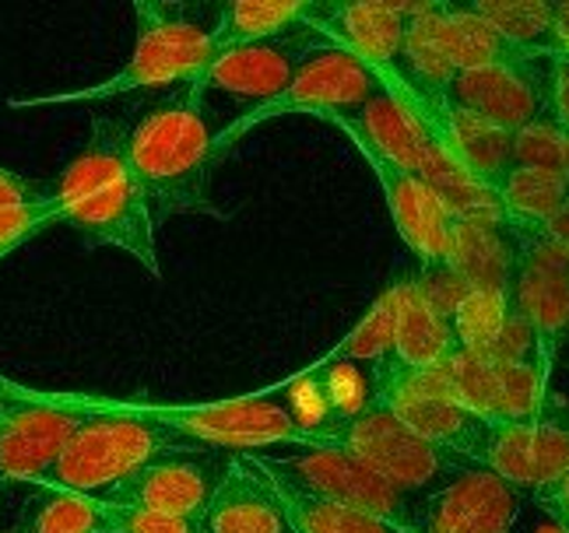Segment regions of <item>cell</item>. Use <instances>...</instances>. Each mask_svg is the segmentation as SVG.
Listing matches in <instances>:
<instances>
[{"mask_svg": "<svg viewBox=\"0 0 569 533\" xmlns=\"http://www.w3.org/2000/svg\"><path fill=\"white\" fill-rule=\"evenodd\" d=\"M130 127L96 120L89 141L53 183L60 225H71L89 247H113L134 257L151 278L162 274L156 218L127 162Z\"/></svg>", "mask_w": 569, "mask_h": 533, "instance_id": "cell-1", "label": "cell"}, {"mask_svg": "<svg viewBox=\"0 0 569 533\" xmlns=\"http://www.w3.org/2000/svg\"><path fill=\"white\" fill-rule=\"evenodd\" d=\"M127 162L148 200L156 225L177 214H218L211 204L214 133L204 92L183 84L127 133Z\"/></svg>", "mask_w": 569, "mask_h": 533, "instance_id": "cell-2", "label": "cell"}, {"mask_svg": "<svg viewBox=\"0 0 569 533\" xmlns=\"http://www.w3.org/2000/svg\"><path fill=\"white\" fill-rule=\"evenodd\" d=\"M84 421L63 442L53 471L39 487H60L74 495H102L123 477L141 471L162 453L193 446L162 421L148 418L138 400H102L81 396Z\"/></svg>", "mask_w": 569, "mask_h": 533, "instance_id": "cell-3", "label": "cell"}, {"mask_svg": "<svg viewBox=\"0 0 569 533\" xmlns=\"http://www.w3.org/2000/svg\"><path fill=\"white\" fill-rule=\"evenodd\" d=\"M138 42L130 60L113 78L71 92H50L32 99H8V109H42V105H68V102H106L151 88L190 84L197 71L211 57V26H204L183 4H162V0H138Z\"/></svg>", "mask_w": 569, "mask_h": 533, "instance_id": "cell-4", "label": "cell"}, {"mask_svg": "<svg viewBox=\"0 0 569 533\" xmlns=\"http://www.w3.org/2000/svg\"><path fill=\"white\" fill-rule=\"evenodd\" d=\"M380 92V74L369 63H362L356 53H348L341 47H320L302 60L296 78L284 84V92L274 99L250 105L243 117H236L226 130L214 133V159L222 162L229 148L239 144V138H247L250 130L264 127L278 117L302 113L317 120H352L359 117L366 102Z\"/></svg>", "mask_w": 569, "mask_h": 533, "instance_id": "cell-5", "label": "cell"}, {"mask_svg": "<svg viewBox=\"0 0 569 533\" xmlns=\"http://www.w3.org/2000/svg\"><path fill=\"white\" fill-rule=\"evenodd\" d=\"M313 446H331V450L356 456L369 471L390 481L398 492H405L415 502L436 495L443 484H450L461 474L465 466H471V460L432 446L422 435H415L380 404H369L356 418L341 421V425H335L323 439H317Z\"/></svg>", "mask_w": 569, "mask_h": 533, "instance_id": "cell-6", "label": "cell"}, {"mask_svg": "<svg viewBox=\"0 0 569 533\" xmlns=\"http://www.w3.org/2000/svg\"><path fill=\"white\" fill-rule=\"evenodd\" d=\"M260 474H268L296 492L317 495L327 502H338L359 513L380 516L393 526L415 533V509L419 502L398 492L390 481L369 471L366 463L331 446H289L284 453H243Z\"/></svg>", "mask_w": 569, "mask_h": 533, "instance_id": "cell-7", "label": "cell"}, {"mask_svg": "<svg viewBox=\"0 0 569 533\" xmlns=\"http://www.w3.org/2000/svg\"><path fill=\"white\" fill-rule=\"evenodd\" d=\"M138 408L204 450L268 453L310 446V439L292 421V414L284 411V404L268 400L264 393L214 400V404H141L138 400Z\"/></svg>", "mask_w": 569, "mask_h": 533, "instance_id": "cell-8", "label": "cell"}, {"mask_svg": "<svg viewBox=\"0 0 569 533\" xmlns=\"http://www.w3.org/2000/svg\"><path fill=\"white\" fill-rule=\"evenodd\" d=\"M84 404L74 393H36L0 380V487L42 484L53 471L63 442L84 421Z\"/></svg>", "mask_w": 569, "mask_h": 533, "instance_id": "cell-9", "label": "cell"}, {"mask_svg": "<svg viewBox=\"0 0 569 533\" xmlns=\"http://www.w3.org/2000/svg\"><path fill=\"white\" fill-rule=\"evenodd\" d=\"M369 380H373V404L387 408L415 435L471 463H481L492 425L457 404L440 369L393 372L387 365H373Z\"/></svg>", "mask_w": 569, "mask_h": 533, "instance_id": "cell-10", "label": "cell"}, {"mask_svg": "<svg viewBox=\"0 0 569 533\" xmlns=\"http://www.w3.org/2000/svg\"><path fill=\"white\" fill-rule=\"evenodd\" d=\"M513 232L520 260L510 284V305L531 323L541 362L552 365L556 351L569 341V250H562L545 225H513Z\"/></svg>", "mask_w": 569, "mask_h": 533, "instance_id": "cell-11", "label": "cell"}, {"mask_svg": "<svg viewBox=\"0 0 569 533\" xmlns=\"http://www.w3.org/2000/svg\"><path fill=\"white\" fill-rule=\"evenodd\" d=\"M320 47H327V39H320L313 29L299 26L274 39H260L250 42V47L214 53L190 84L201 88L204 95L211 88H218V92H229L236 99H250L253 105H260L284 92V84L296 78L302 60Z\"/></svg>", "mask_w": 569, "mask_h": 533, "instance_id": "cell-12", "label": "cell"}, {"mask_svg": "<svg viewBox=\"0 0 569 533\" xmlns=\"http://www.w3.org/2000/svg\"><path fill=\"white\" fill-rule=\"evenodd\" d=\"M218 477H222V463H218L214 453H204V446H183L156 456L141 471L92 499L130 509H151V513L166 516L201 520Z\"/></svg>", "mask_w": 569, "mask_h": 533, "instance_id": "cell-13", "label": "cell"}, {"mask_svg": "<svg viewBox=\"0 0 569 533\" xmlns=\"http://www.w3.org/2000/svg\"><path fill=\"white\" fill-rule=\"evenodd\" d=\"M523 495L496 477L489 466L471 463L440 492L415 509V533H513Z\"/></svg>", "mask_w": 569, "mask_h": 533, "instance_id": "cell-14", "label": "cell"}, {"mask_svg": "<svg viewBox=\"0 0 569 533\" xmlns=\"http://www.w3.org/2000/svg\"><path fill=\"white\" fill-rule=\"evenodd\" d=\"M549 78L552 60L457 71L447 84L443 102L517 133L520 127L549 113Z\"/></svg>", "mask_w": 569, "mask_h": 533, "instance_id": "cell-15", "label": "cell"}, {"mask_svg": "<svg viewBox=\"0 0 569 533\" xmlns=\"http://www.w3.org/2000/svg\"><path fill=\"white\" fill-rule=\"evenodd\" d=\"M426 4H383V0H313L306 29H313L331 47L356 53L369 67H398L408 18Z\"/></svg>", "mask_w": 569, "mask_h": 533, "instance_id": "cell-16", "label": "cell"}, {"mask_svg": "<svg viewBox=\"0 0 569 533\" xmlns=\"http://www.w3.org/2000/svg\"><path fill=\"white\" fill-rule=\"evenodd\" d=\"M352 144L366 159V165L373 169L377 183L383 187L387 211L393 218V229L401 232V239L408 242V250L419 257V263H447L453 218L443 208V200L436 197L419 180V175H411V172H405L398 165H390L387 159H380L377 151H369L359 141H352Z\"/></svg>", "mask_w": 569, "mask_h": 533, "instance_id": "cell-17", "label": "cell"}, {"mask_svg": "<svg viewBox=\"0 0 569 533\" xmlns=\"http://www.w3.org/2000/svg\"><path fill=\"white\" fill-rule=\"evenodd\" d=\"M201 526L204 533H292L274 484L243 453L226 460Z\"/></svg>", "mask_w": 569, "mask_h": 533, "instance_id": "cell-18", "label": "cell"}, {"mask_svg": "<svg viewBox=\"0 0 569 533\" xmlns=\"http://www.w3.org/2000/svg\"><path fill=\"white\" fill-rule=\"evenodd\" d=\"M457 348L450 320H443L426 302L419 284L411 278H398V313H393V341L390 354L380 362L393 372H426L440 369L447 354Z\"/></svg>", "mask_w": 569, "mask_h": 533, "instance_id": "cell-19", "label": "cell"}, {"mask_svg": "<svg viewBox=\"0 0 569 533\" xmlns=\"http://www.w3.org/2000/svg\"><path fill=\"white\" fill-rule=\"evenodd\" d=\"M520 260V242L510 221H453L447 263L471 288L510 292Z\"/></svg>", "mask_w": 569, "mask_h": 533, "instance_id": "cell-20", "label": "cell"}, {"mask_svg": "<svg viewBox=\"0 0 569 533\" xmlns=\"http://www.w3.org/2000/svg\"><path fill=\"white\" fill-rule=\"evenodd\" d=\"M440 42L453 71H478V67H520L545 63L510 47L471 4H440Z\"/></svg>", "mask_w": 569, "mask_h": 533, "instance_id": "cell-21", "label": "cell"}, {"mask_svg": "<svg viewBox=\"0 0 569 533\" xmlns=\"http://www.w3.org/2000/svg\"><path fill=\"white\" fill-rule=\"evenodd\" d=\"M393 71L415 95H422L426 102H443L447 84L457 71L440 42V0H426V8L408 18L401 60Z\"/></svg>", "mask_w": 569, "mask_h": 533, "instance_id": "cell-22", "label": "cell"}, {"mask_svg": "<svg viewBox=\"0 0 569 533\" xmlns=\"http://www.w3.org/2000/svg\"><path fill=\"white\" fill-rule=\"evenodd\" d=\"M310 4L313 0H229L211 21V57L306 26Z\"/></svg>", "mask_w": 569, "mask_h": 533, "instance_id": "cell-23", "label": "cell"}, {"mask_svg": "<svg viewBox=\"0 0 569 533\" xmlns=\"http://www.w3.org/2000/svg\"><path fill=\"white\" fill-rule=\"evenodd\" d=\"M471 8L520 53L531 60H556V21L549 0H475Z\"/></svg>", "mask_w": 569, "mask_h": 533, "instance_id": "cell-24", "label": "cell"}, {"mask_svg": "<svg viewBox=\"0 0 569 533\" xmlns=\"http://www.w3.org/2000/svg\"><path fill=\"white\" fill-rule=\"evenodd\" d=\"M268 481L274 484V495L284 509V516L292 523V533H408L380 516H369V513H359V509L296 492V487L281 484L274 477H268Z\"/></svg>", "mask_w": 569, "mask_h": 533, "instance_id": "cell-25", "label": "cell"}, {"mask_svg": "<svg viewBox=\"0 0 569 533\" xmlns=\"http://www.w3.org/2000/svg\"><path fill=\"white\" fill-rule=\"evenodd\" d=\"M502 214L513 225H549L569 200V175L541 169H510L496 187Z\"/></svg>", "mask_w": 569, "mask_h": 533, "instance_id": "cell-26", "label": "cell"}, {"mask_svg": "<svg viewBox=\"0 0 569 533\" xmlns=\"http://www.w3.org/2000/svg\"><path fill=\"white\" fill-rule=\"evenodd\" d=\"M14 530L18 533H109L99 499L60 492V487H39Z\"/></svg>", "mask_w": 569, "mask_h": 533, "instance_id": "cell-27", "label": "cell"}, {"mask_svg": "<svg viewBox=\"0 0 569 533\" xmlns=\"http://www.w3.org/2000/svg\"><path fill=\"white\" fill-rule=\"evenodd\" d=\"M440 372L457 404L471 411L475 418L489 421V425H499V380H496V365L486 354L453 348Z\"/></svg>", "mask_w": 569, "mask_h": 533, "instance_id": "cell-28", "label": "cell"}, {"mask_svg": "<svg viewBox=\"0 0 569 533\" xmlns=\"http://www.w3.org/2000/svg\"><path fill=\"white\" fill-rule=\"evenodd\" d=\"M569 466V408L556 404L549 396L541 414L531 421V474H535V492L531 499L549 487Z\"/></svg>", "mask_w": 569, "mask_h": 533, "instance_id": "cell-29", "label": "cell"}, {"mask_svg": "<svg viewBox=\"0 0 569 533\" xmlns=\"http://www.w3.org/2000/svg\"><path fill=\"white\" fill-rule=\"evenodd\" d=\"M510 316V292H486V288H471L468 299L457 305V313L450 316V330L457 348L486 354L489 344L496 341V333L502 330Z\"/></svg>", "mask_w": 569, "mask_h": 533, "instance_id": "cell-30", "label": "cell"}, {"mask_svg": "<svg viewBox=\"0 0 569 533\" xmlns=\"http://www.w3.org/2000/svg\"><path fill=\"white\" fill-rule=\"evenodd\" d=\"M393 313H398V281H393L387 292L373 302V309L362 316V323L348 333V338L338 344V351L327 362H369L380 365L390 354V341H393Z\"/></svg>", "mask_w": 569, "mask_h": 533, "instance_id": "cell-31", "label": "cell"}, {"mask_svg": "<svg viewBox=\"0 0 569 533\" xmlns=\"http://www.w3.org/2000/svg\"><path fill=\"white\" fill-rule=\"evenodd\" d=\"M549 375L552 369H545L538 362L528 365H496L499 380V421H535L549 400Z\"/></svg>", "mask_w": 569, "mask_h": 533, "instance_id": "cell-32", "label": "cell"}, {"mask_svg": "<svg viewBox=\"0 0 569 533\" xmlns=\"http://www.w3.org/2000/svg\"><path fill=\"white\" fill-rule=\"evenodd\" d=\"M513 169L569 175V130L549 113L513 133Z\"/></svg>", "mask_w": 569, "mask_h": 533, "instance_id": "cell-33", "label": "cell"}, {"mask_svg": "<svg viewBox=\"0 0 569 533\" xmlns=\"http://www.w3.org/2000/svg\"><path fill=\"white\" fill-rule=\"evenodd\" d=\"M310 372L317 375L320 393L335 414V425L356 418L359 411H366L369 404H373V380H369V372L356 369L352 362H327L323 359Z\"/></svg>", "mask_w": 569, "mask_h": 533, "instance_id": "cell-34", "label": "cell"}, {"mask_svg": "<svg viewBox=\"0 0 569 533\" xmlns=\"http://www.w3.org/2000/svg\"><path fill=\"white\" fill-rule=\"evenodd\" d=\"M53 225H60L53 193L47 200H36V204L0 208V260L11 257L18 247H26L29 239H36L39 232H47Z\"/></svg>", "mask_w": 569, "mask_h": 533, "instance_id": "cell-35", "label": "cell"}, {"mask_svg": "<svg viewBox=\"0 0 569 533\" xmlns=\"http://www.w3.org/2000/svg\"><path fill=\"white\" fill-rule=\"evenodd\" d=\"M99 509L106 516L109 533H204L201 520L166 516V513H151V509L113 505V502H102V499H99Z\"/></svg>", "mask_w": 569, "mask_h": 533, "instance_id": "cell-36", "label": "cell"}, {"mask_svg": "<svg viewBox=\"0 0 569 533\" xmlns=\"http://www.w3.org/2000/svg\"><path fill=\"white\" fill-rule=\"evenodd\" d=\"M486 359H489L492 365H528V362L545 365V362H541V348H538V338H535L531 323L523 320L513 305H510L507 323H502V330L496 333V341L489 344ZM545 369H552V365H545Z\"/></svg>", "mask_w": 569, "mask_h": 533, "instance_id": "cell-37", "label": "cell"}, {"mask_svg": "<svg viewBox=\"0 0 569 533\" xmlns=\"http://www.w3.org/2000/svg\"><path fill=\"white\" fill-rule=\"evenodd\" d=\"M415 284H419V292L426 295V302L443 320H450L457 313V305H461L468 299V292H471V284L457 274L450 263H419Z\"/></svg>", "mask_w": 569, "mask_h": 533, "instance_id": "cell-38", "label": "cell"}, {"mask_svg": "<svg viewBox=\"0 0 569 533\" xmlns=\"http://www.w3.org/2000/svg\"><path fill=\"white\" fill-rule=\"evenodd\" d=\"M53 193V183L32 180L26 172H11L0 165V208H18V204H36Z\"/></svg>", "mask_w": 569, "mask_h": 533, "instance_id": "cell-39", "label": "cell"}, {"mask_svg": "<svg viewBox=\"0 0 569 533\" xmlns=\"http://www.w3.org/2000/svg\"><path fill=\"white\" fill-rule=\"evenodd\" d=\"M535 502L556 520L559 533H569V466L549 487H541V492L535 495Z\"/></svg>", "mask_w": 569, "mask_h": 533, "instance_id": "cell-40", "label": "cell"}, {"mask_svg": "<svg viewBox=\"0 0 569 533\" xmlns=\"http://www.w3.org/2000/svg\"><path fill=\"white\" fill-rule=\"evenodd\" d=\"M549 117L569 130V57L552 60V78H549Z\"/></svg>", "mask_w": 569, "mask_h": 533, "instance_id": "cell-41", "label": "cell"}, {"mask_svg": "<svg viewBox=\"0 0 569 533\" xmlns=\"http://www.w3.org/2000/svg\"><path fill=\"white\" fill-rule=\"evenodd\" d=\"M552 21H556V60L569 57V0L566 4H552Z\"/></svg>", "mask_w": 569, "mask_h": 533, "instance_id": "cell-42", "label": "cell"}, {"mask_svg": "<svg viewBox=\"0 0 569 533\" xmlns=\"http://www.w3.org/2000/svg\"><path fill=\"white\" fill-rule=\"evenodd\" d=\"M545 232H549L562 250H569V200H566V208L549 221V225H545Z\"/></svg>", "mask_w": 569, "mask_h": 533, "instance_id": "cell-43", "label": "cell"}, {"mask_svg": "<svg viewBox=\"0 0 569 533\" xmlns=\"http://www.w3.org/2000/svg\"><path fill=\"white\" fill-rule=\"evenodd\" d=\"M0 533H18V530H0Z\"/></svg>", "mask_w": 569, "mask_h": 533, "instance_id": "cell-44", "label": "cell"}]
</instances>
